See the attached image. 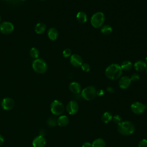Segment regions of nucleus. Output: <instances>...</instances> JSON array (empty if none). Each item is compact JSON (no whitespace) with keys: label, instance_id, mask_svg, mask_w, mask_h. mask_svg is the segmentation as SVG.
<instances>
[{"label":"nucleus","instance_id":"23","mask_svg":"<svg viewBox=\"0 0 147 147\" xmlns=\"http://www.w3.org/2000/svg\"><path fill=\"white\" fill-rule=\"evenodd\" d=\"M120 66L122 70L129 71L132 68V63L129 60H125L121 63Z\"/></svg>","mask_w":147,"mask_h":147},{"label":"nucleus","instance_id":"15","mask_svg":"<svg viewBox=\"0 0 147 147\" xmlns=\"http://www.w3.org/2000/svg\"><path fill=\"white\" fill-rule=\"evenodd\" d=\"M147 67L146 64L142 60H138L134 64V68L137 71H142L146 69Z\"/></svg>","mask_w":147,"mask_h":147},{"label":"nucleus","instance_id":"39","mask_svg":"<svg viewBox=\"0 0 147 147\" xmlns=\"http://www.w3.org/2000/svg\"><path fill=\"white\" fill-rule=\"evenodd\" d=\"M1 16H0V22H1Z\"/></svg>","mask_w":147,"mask_h":147},{"label":"nucleus","instance_id":"31","mask_svg":"<svg viewBox=\"0 0 147 147\" xmlns=\"http://www.w3.org/2000/svg\"><path fill=\"white\" fill-rule=\"evenodd\" d=\"M104 94V91L103 90H99V91H96V95L99 96H102Z\"/></svg>","mask_w":147,"mask_h":147},{"label":"nucleus","instance_id":"18","mask_svg":"<svg viewBox=\"0 0 147 147\" xmlns=\"http://www.w3.org/2000/svg\"><path fill=\"white\" fill-rule=\"evenodd\" d=\"M76 19L80 23H85L87 21V16L83 11H79L76 14Z\"/></svg>","mask_w":147,"mask_h":147},{"label":"nucleus","instance_id":"33","mask_svg":"<svg viewBox=\"0 0 147 147\" xmlns=\"http://www.w3.org/2000/svg\"><path fill=\"white\" fill-rule=\"evenodd\" d=\"M107 91L109 92H110V93H112V92H114V90L113 87H108L107 88Z\"/></svg>","mask_w":147,"mask_h":147},{"label":"nucleus","instance_id":"27","mask_svg":"<svg viewBox=\"0 0 147 147\" xmlns=\"http://www.w3.org/2000/svg\"><path fill=\"white\" fill-rule=\"evenodd\" d=\"M113 122L116 123V124H119V123H121L122 122V118L120 115H116L114 117H113Z\"/></svg>","mask_w":147,"mask_h":147},{"label":"nucleus","instance_id":"20","mask_svg":"<svg viewBox=\"0 0 147 147\" xmlns=\"http://www.w3.org/2000/svg\"><path fill=\"white\" fill-rule=\"evenodd\" d=\"M91 146L92 147H105L106 143L102 138H96L92 142Z\"/></svg>","mask_w":147,"mask_h":147},{"label":"nucleus","instance_id":"4","mask_svg":"<svg viewBox=\"0 0 147 147\" xmlns=\"http://www.w3.org/2000/svg\"><path fill=\"white\" fill-rule=\"evenodd\" d=\"M32 68L33 70L38 74L45 73L48 69L47 63L41 59H35L32 63Z\"/></svg>","mask_w":147,"mask_h":147},{"label":"nucleus","instance_id":"24","mask_svg":"<svg viewBox=\"0 0 147 147\" xmlns=\"http://www.w3.org/2000/svg\"><path fill=\"white\" fill-rule=\"evenodd\" d=\"M29 54H30V56L32 58L36 59H38V57L39 51L36 48L33 47L30 49V50L29 51Z\"/></svg>","mask_w":147,"mask_h":147},{"label":"nucleus","instance_id":"30","mask_svg":"<svg viewBox=\"0 0 147 147\" xmlns=\"http://www.w3.org/2000/svg\"><path fill=\"white\" fill-rule=\"evenodd\" d=\"M131 81L133 82H137L140 79V76L137 74H133L130 77Z\"/></svg>","mask_w":147,"mask_h":147},{"label":"nucleus","instance_id":"36","mask_svg":"<svg viewBox=\"0 0 147 147\" xmlns=\"http://www.w3.org/2000/svg\"><path fill=\"white\" fill-rule=\"evenodd\" d=\"M146 74H147V67L146 68Z\"/></svg>","mask_w":147,"mask_h":147},{"label":"nucleus","instance_id":"6","mask_svg":"<svg viewBox=\"0 0 147 147\" xmlns=\"http://www.w3.org/2000/svg\"><path fill=\"white\" fill-rule=\"evenodd\" d=\"M64 110V105L58 100H53L51 104V111L52 113L56 115L62 114Z\"/></svg>","mask_w":147,"mask_h":147},{"label":"nucleus","instance_id":"38","mask_svg":"<svg viewBox=\"0 0 147 147\" xmlns=\"http://www.w3.org/2000/svg\"><path fill=\"white\" fill-rule=\"evenodd\" d=\"M21 1H26V0H21Z\"/></svg>","mask_w":147,"mask_h":147},{"label":"nucleus","instance_id":"16","mask_svg":"<svg viewBox=\"0 0 147 147\" xmlns=\"http://www.w3.org/2000/svg\"><path fill=\"white\" fill-rule=\"evenodd\" d=\"M58 32L56 29L54 28H50L48 31V36L51 40L55 41L58 37Z\"/></svg>","mask_w":147,"mask_h":147},{"label":"nucleus","instance_id":"35","mask_svg":"<svg viewBox=\"0 0 147 147\" xmlns=\"http://www.w3.org/2000/svg\"><path fill=\"white\" fill-rule=\"evenodd\" d=\"M145 63H146V65H147V57H146V59H145Z\"/></svg>","mask_w":147,"mask_h":147},{"label":"nucleus","instance_id":"32","mask_svg":"<svg viewBox=\"0 0 147 147\" xmlns=\"http://www.w3.org/2000/svg\"><path fill=\"white\" fill-rule=\"evenodd\" d=\"M82 147H92V146L90 142H86L82 145Z\"/></svg>","mask_w":147,"mask_h":147},{"label":"nucleus","instance_id":"22","mask_svg":"<svg viewBox=\"0 0 147 147\" xmlns=\"http://www.w3.org/2000/svg\"><path fill=\"white\" fill-rule=\"evenodd\" d=\"M112 31H113V29L111 26L109 25H103L101 27V29H100L101 33L105 35L110 34V33H111Z\"/></svg>","mask_w":147,"mask_h":147},{"label":"nucleus","instance_id":"40","mask_svg":"<svg viewBox=\"0 0 147 147\" xmlns=\"http://www.w3.org/2000/svg\"><path fill=\"white\" fill-rule=\"evenodd\" d=\"M40 1H44V0H40Z\"/></svg>","mask_w":147,"mask_h":147},{"label":"nucleus","instance_id":"14","mask_svg":"<svg viewBox=\"0 0 147 147\" xmlns=\"http://www.w3.org/2000/svg\"><path fill=\"white\" fill-rule=\"evenodd\" d=\"M69 90L75 94H79L81 92V86L80 84L76 82H71L69 85Z\"/></svg>","mask_w":147,"mask_h":147},{"label":"nucleus","instance_id":"12","mask_svg":"<svg viewBox=\"0 0 147 147\" xmlns=\"http://www.w3.org/2000/svg\"><path fill=\"white\" fill-rule=\"evenodd\" d=\"M32 144L33 147H44L46 144V140L43 136L39 135L33 139Z\"/></svg>","mask_w":147,"mask_h":147},{"label":"nucleus","instance_id":"29","mask_svg":"<svg viewBox=\"0 0 147 147\" xmlns=\"http://www.w3.org/2000/svg\"><path fill=\"white\" fill-rule=\"evenodd\" d=\"M138 147H147V140L146 139L141 140L138 143Z\"/></svg>","mask_w":147,"mask_h":147},{"label":"nucleus","instance_id":"37","mask_svg":"<svg viewBox=\"0 0 147 147\" xmlns=\"http://www.w3.org/2000/svg\"><path fill=\"white\" fill-rule=\"evenodd\" d=\"M3 1H9V0H3Z\"/></svg>","mask_w":147,"mask_h":147},{"label":"nucleus","instance_id":"21","mask_svg":"<svg viewBox=\"0 0 147 147\" xmlns=\"http://www.w3.org/2000/svg\"><path fill=\"white\" fill-rule=\"evenodd\" d=\"M113 119V115L110 112H105L103 114L102 116V121L105 123H107L110 122Z\"/></svg>","mask_w":147,"mask_h":147},{"label":"nucleus","instance_id":"34","mask_svg":"<svg viewBox=\"0 0 147 147\" xmlns=\"http://www.w3.org/2000/svg\"><path fill=\"white\" fill-rule=\"evenodd\" d=\"M3 142H4V139H3V137L0 134V146L3 144Z\"/></svg>","mask_w":147,"mask_h":147},{"label":"nucleus","instance_id":"5","mask_svg":"<svg viewBox=\"0 0 147 147\" xmlns=\"http://www.w3.org/2000/svg\"><path fill=\"white\" fill-rule=\"evenodd\" d=\"M96 95V90L95 87L89 86L84 88L81 92V96L86 100H91Z\"/></svg>","mask_w":147,"mask_h":147},{"label":"nucleus","instance_id":"7","mask_svg":"<svg viewBox=\"0 0 147 147\" xmlns=\"http://www.w3.org/2000/svg\"><path fill=\"white\" fill-rule=\"evenodd\" d=\"M145 108L146 107L145 105L140 102H134L130 106L131 111L136 114H142L145 111Z\"/></svg>","mask_w":147,"mask_h":147},{"label":"nucleus","instance_id":"8","mask_svg":"<svg viewBox=\"0 0 147 147\" xmlns=\"http://www.w3.org/2000/svg\"><path fill=\"white\" fill-rule=\"evenodd\" d=\"M14 30V25L12 23L7 21L0 24V32L5 34L11 33Z\"/></svg>","mask_w":147,"mask_h":147},{"label":"nucleus","instance_id":"25","mask_svg":"<svg viewBox=\"0 0 147 147\" xmlns=\"http://www.w3.org/2000/svg\"><path fill=\"white\" fill-rule=\"evenodd\" d=\"M47 123H48V126H49L51 127H54L56 125V124L57 123V120L54 117H51L48 119Z\"/></svg>","mask_w":147,"mask_h":147},{"label":"nucleus","instance_id":"9","mask_svg":"<svg viewBox=\"0 0 147 147\" xmlns=\"http://www.w3.org/2000/svg\"><path fill=\"white\" fill-rule=\"evenodd\" d=\"M67 111L71 115L75 114L79 110V105L75 100H71L67 105Z\"/></svg>","mask_w":147,"mask_h":147},{"label":"nucleus","instance_id":"28","mask_svg":"<svg viewBox=\"0 0 147 147\" xmlns=\"http://www.w3.org/2000/svg\"><path fill=\"white\" fill-rule=\"evenodd\" d=\"M63 55L64 57H68L71 56V50L69 48L65 49L63 52Z\"/></svg>","mask_w":147,"mask_h":147},{"label":"nucleus","instance_id":"2","mask_svg":"<svg viewBox=\"0 0 147 147\" xmlns=\"http://www.w3.org/2000/svg\"><path fill=\"white\" fill-rule=\"evenodd\" d=\"M117 131L123 136H129L132 134L135 131L134 125L129 121H122L118 124Z\"/></svg>","mask_w":147,"mask_h":147},{"label":"nucleus","instance_id":"11","mask_svg":"<svg viewBox=\"0 0 147 147\" xmlns=\"http://www.w3.org/2000/svg\"><path fill=\"white\" fill-rule=\"evenodd\" d=\"M70 63L74 67H78L82 64L83 59L79 55L73 54L70 56Z\"/></svg>","mask_w":147,"mask_h":147},{"label":"nucleus","instance_id":"13","mask_svg":"<svg viewBox=\"0 0 147 147\" xmlns=\"http://www.w3.org/2000/svg\"><path fill=\"white\" fill-rule=\"evenodd\" d=\"M131 82V81L130 77L127 76H123L120 78L118 84L121 88L126 89L130 86Z\"/></svg>","mask_w":147,"mask_h":147},{"label":"nucleus","instance_id":"1","mask_svg":"<svg viewBox=\"0 0 147 147\" xmlns=\"http://www.w3.org/2000/svg\"><path fill=\"white\" fill-rule=\"evenodd\" d=\"M122 74L121 66L117 64H111L105 70V75L110 80H117L119 78Z\"/></svg>","mask_w":147,"mask_h":147},{"label":"nucleus","instance_id":"17","mask_svg":"<svg viewBox=\"0 0 147 147\" xmlns=\"http://www.w3.org/2000/svg\"><path fill=\"white\" fill-rule=\"evenodd\" d=\"M57 123L60 126L64 127L68 124L69 119L66 115H61L58 118L57 120Z\"/></svg>","mask_w":147,"mask_h":147},{"label":"nucleus","instance_id":"3","mask_svg":"<svg viewBox=\"0 0 147 147\" xmlns=\"http://www.w3.org/2000/svg\"><path fill=\"white\" fill-rule=\"evenodd\" d=\"M105 21V14L101 12L98 11L94 13L91 18V24L92 26L95 28H101Z\"/></svg>","mask_w":147,"mask_h":147},{"label":"nucleus","instance_id":"19","mask_svg":"<svg viewBox=\"0 0 147 147\" xmlns=\"http://www.w3.org/2000/svg\"><path fill=\"white\" fill-rule=\"evenodd\" d=\"M46 29V25L42 22H39L37 24L34 28V30L37 34L43 33Z\"/></svg>","mask_w":147,"mask_h":147},{"label":"nucleus","instance_id":"26","mask_svg":"<svg viewBox=\"0 0 147 147\" xmlns=\"http://www.w3.org/2000/svg\"><path fill=\"white\" fill-rule=\"evenodd\" d=\"M82 69L86 72H88L90 70V65L87 63H83L81 65Z\"/></svg>","mask_w":147,"mask_h":147},{"label":"nucleus","instance_id":"10","mask_svg":"<svg viewBox=\"0 0 147 147\" xmlns=\"http://www.w3.org/2000/svg\"><path fill=\"white\" fill-rule=\"evenodd\" d=\"M14 106V102L10 98H5L1 102V106L3 109L9 110L12 109Z\"/></svg>","mask_w":147,"mask_h":147}]
</instances>
